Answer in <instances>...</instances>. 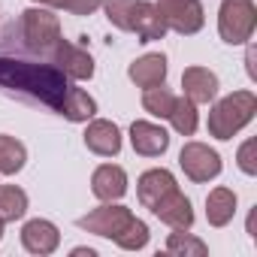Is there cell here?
Segmentation results:
<instances>
[{"label":"cell","mask_w":257,"mask_h":257,"mask_svg":"<svg viewBox=\"0 0 257 257\" xmlns=\"http://www.w3.org/2000/svg\"><path fill=\"white\" fill-rule=\"evenodd\" d=\"M179 185H176V176L170 173V170H149V173H143L140 176V182H137V197H140V203L146 206V209H152L158 200H164L170 191H176Z\"/></svg>","instance_id":"obj_16"},{"label":"cell","mask_w":257,"mask_h":257,"mask_svg":"<svg viewBox=\"0 0 257 257\" xmlns=\"http://www.w3.org/2000/svg\"><path fill=\"white\" fill-rule=\"evenodd\" d=\"M28 212V194L16 185H0V218L7 221H19Z\"/></svg>","instance_id":"obj_22"},{"label":"cell","mask_w":257,"mask_h":257,"mask_svg":"<svg viewBox=\"0 0 257 257\" xmlns=\"http://www.w3.org/2000/svg\"><path fill=\"white\" fill-rule=\"evenodd\" d=\"M236 164L245 176H257V140H245L239 146V155H236Z\"/></svg>","instance_id":"obj_28"},{"label":"cell","mask_w":257,"mask_h":257,"mask_svg":"<svg viewBox=\"0 0 257 257\" xmlns=\"http://www.w3.org/2000/svg\"><path fill=\"white\" fill-rule=\"evenodd\" d=\"M127 76H131V82H134V85H140V88L164 85V82H167V58H164L161 52L143 55L140 61H134V64H131Z\"/></svg>","instance_id":"obj_17"},{"label":"cell","mask_w":257,"mask_h":257,"mask_svg":"<svg viewBox=\"0 0 257 257\" xmlns=\"http://www.w3.org/2000/svg\"><path fill=\"white\" fill-rule=\"evenodd\" d=\"M257 25V7L251 0H224L218 10V34L230 46H242L251 40Z\"/></svg>","instance_id":"obj_3"},{"label":"cell","mask_w":257,"mask_h":257,"mask_svg":"<svg viewBox=\"0 0 257 257\" xmlns=\"http://www.w3.org/2000/svg\"><path fill=\"white\" fill-rule=\"evenodd\" d=\"M179 164L191 182H209V179L221 176V155L215 149H209L206 143H185Z\"/></svg>","instance_id":"obj_7"},{"label":"cell","mask_w":257,"mask_h":257,"mask_svg":"<svg viewBox=\"0 0 257 257\" xmlns=\"http://www.w3.org/2000/svg\"><path fill=\"white\" fill-rule=\"evenodd\" d=\"M173 103H176V94L164 85H155V88H146L143 94V109L155 118H170L173 112Z\"/></svg>","instance_id":"obj_23"},{"label":"cell","mask_w":257,"mask_h":257,"mask_svg":"<svg viewBox=\"0 0 257 257\" xmlns=\"http://www.w3.org/2000/svg\"><path fill=\"white\" fill-rule=\"evenodd\" d=\"M152 212L164 221V224H170L173 230H191V224H194V209H191V200L176 188V191H170L164 200H158L155 206H152Z\"/></svg>","instance_id":"obj_11"},{"label":"cell","mask_w":257,"mask_h":257,"mask_svg":"<svg viewBox=\"0 0 257 257\" xmlns=\"http://www.w3.org/2000/svg\"><path fill=\"white\" fill-rule=\"evenodd\" d=\"M115 242H118L124 251H140V248H146V245H149V224L134 215V221L124 227V233H121Z\"/></svg>","instance_id":"obj_25"},{"label":"cell","mask_w":257,"mask_h":257,"mask_svg":"<svg viewBox=\"0 0 257 257\" xmlns=\"http://www.w3.org/2000/svg\"><path fill=\"white\" fill-rule=\"evenodd\" d=\"M40 7H55V10H67L73 16H91L103 7V0H34Z\"/></svg>","instance_id":"obj_26"},{"label":"cell","mask_w":257,"mask_h":257,"mask_svg":"<svg viewBox=\"0 0 257 257\" xmlns=\"http://www.w3.org/2000/svg\"><path fill=\"white\" fill-rule=\"evenodd\" d=\"M91 191H94L97 200L115 203V200H121L127 194V173L121 167H115V164H103L91 176Z\"/></svg>","instance_id":"obj_14"},{"label":"cell","mask_w":257,"mask_h":257,"mask_svg":"<svg viewBox=\"0 0 257 257\" xmlns=\"http://www.w3.org/2000/svg\"><path fill=\"white\" fill-rule=\"evenodd\" d=\"M137 0H103V10H106V19L112 28L118 31H127V16H131V7Z\"/></svg>","instance_id":"obj_27"},{"label":"cell","mask_w":257,"mask_h":257,"mask_svg":"<svg viewBox=\"0 0 257 257\" xmlns=\"http://www.w3.org/2000/svg\"><path fill=\"white\" fill-rule=\"evenodd\" d=\"M85 146H88V152H94L100 158H115L121 152V131H118V124L94 118L88 124V131H85Z\"/></svg>","instance_id":"obj_13"},{"label":"cell","mask_w":257,"mask_h":257,"mask_svg":"<svg viewBox=\"0 0 257 257\" xmlns=\"http://www.w3.org/2000/svg\"><path fill=\"white\" fill-rule=\"evenodd\" d=\"M58 112L67 118V121H91L94 115H97V100L88 94V91H82V88H67V94H64V100H61V106H58Z\"/></svg>","instance_id":"obj_18"},{"label":"cell","mask_w":257,"mask_h":257,"mask_svg":"<svg viewBox=\"0 0 257 257\" xmlns=\"http://www.w3.org/2000/svg\"><path fill=\"white\" fill-rule=\"evenodd\" d=\"M257 97L254 91H233L224 100H218L209 112V134L215 140H233L242 127L254 118Z\"/></svg>","instance_id":"obj_2"},{"label":"cell","mask_w":257,"mask_h":257,"mask_svg":"<svg viewBox=\"0 0 257 257\" xmlns=\"http://www.w3.org/2000/svg\"><path fill=\"white\" fill-rule=\"evenodd\" d=\"M134 221V212L127 209V206H115V203H106L88 215L79 218V227L85 233H94V236H103V239H118L124 233V227Z\"/></svg>","instance_id":"obj_6"},{"label":"cell","mask_w":257,"mask_h":257,"mask_svg":"<svg viewBox=\"0 0 257 257\" xmlns=\"http://www.w3.org/2000/svg\"><path fill=\"white\" fill-rule=\"evenodd\" d=\"M131 146L143 158H161L170 149V134L161 124L152 121H134L131 124Z\"/></svg>","instance_id":"obj_10"},{"label":"cell","mask_w":257,"mask_h":257,"mask_svg":"<svg viewBox=\"0 0 257 257\" xmlns=\"http://www.w3.org/2000/svg\"><path fill=\"white\" fill-rule=\"evenodd\" d=\"M158 13L167 31H176L182 37H191L206 25V13L200 0H158Z\"/></svg>","instance_id":"obj_5"},{"label":"cell","mask_w":257,"mask_h":257,"mask_svg":"<svg viewBox=\"0 0 257 257\" xmlns=\"http://www.w3.org/2000/svg\"><path fill=\"white\" fill-rule=\"evenodd\" d=\"M167 251H170V254H182V257H206V254H209L206 242L197 239L194 233H185V230H173V233H170Z\"/></svg>","instance_id":"obj_24"},{"label":"cell","mask_w":257,"mask_h":257,"mask_svg":"<svg viewBox=\"0 0 257 257\" xmlns=\"http://www.w3.org/2000/svg\"><path fill=\"white\" fill-rule=\"evenodd\" d=\"M22 245H25L31 254L46 257V254H52V251L61 245V230H58L52 221H46V218H34V221H28V224L22 227Z\"/></svg>","instance_id":"obj_12"},{"label":"cell","mask_w":257,"mask_h":257,"mask_svg":"<svg viewBox=\"0 0 257 257\" xmlns=\"http://www.w3.org/2000/svg\"><path fill=\"white\" fill-rule=\"evenodd\" d=\"M28 161V149L16 140L0 134V176H16Z\"/></svg>","instance_id":"obj_21"},{"label":"cell","mask_w":257,"mask_h":257,"mask_svg":"<svg viewBox=\"0 0 257 257\" xmlns=\"http://www.w3.org/2000/svg\"><path fill=\"white\" fill-rule=\"evenodd\" d=\"M52 64L67 76V79H76V82H85L94 76V58L82 49V46H73L67 40H58L52 46Z\"/></svg>","instance_id":"obj_8"},{"label":"cell","mask_w":257,"mask_h":257,"mask_svg":"<svg viewBox=\"0 0 257 257\" xmlns=\"http://www.w3.org/2000/svg\"><path fill=\"white\" fill-rule=\"evenodd\" d=\"M22 37H25V46L31 52L49 55L52 46L61 40V22L55 13H49L43 7H31L22 13Z\"/></svg>","instance_id":"obj_4"},{"label":"cell","mask_w":257,"mask_h":257,"mask_svg":"<svg viewBox=\"0 0 257 257\" xmlns=\"http://www.w3.org/2000/svg\"><path fill=\"white\" fill-rule=\"evenodd\" d=\"M0 239H4V218H0Z\"/></svg>","instance_id":"obj_31"},{"label":"cell","mask_w":257,"mask_h":257,"mask_svg":"<svg viewBox=\"0 0 257 257\" xmlns=\"http://www.w3.org/2000/svg\"><path fill=\"white\" fill-rule=\"evenodd\" d=\"M182 88H185V97L194 100L197 106L212 103L218 97V76L209 67H188L182 73Z\"/></svg>","instance_id":"obj_15"},{"label":"cell","mask_w":257,"mask_h":257,"mask_svg":"<svg viewBox=\"0 0 257 257\" xmlns=\"http://www.w3.org/2000/svg\"><path fill=\"white\" fill-rule=\"evenodd\" d=\"M248 76L257 79V70H254V49H251V46H248Z\"/></svg>","instance_id":"obj_29"},{"label":"cell","mask_w":257,"mask_h":257,"mask_svg":"<svg viewBox=\"0 0 257 257\" xmlns=\"http://www.w3.org/2000/svg\"><path fill=\"white\" fill-rule=\"evenodd\" d=\"M0 88L28 94L52 109L61 106L70 82L55 64H34L22 58H0Z\"/></svg>","instance_id":"obj_1"},{"label":"cell","mask_w":257,"mask_h":257,"mask_svg":"<svg viewBox=\"0 0 257 257\" xmlns=\"http://www.w3.org/2000/svg\"><path fill=\"white\" fill-rule=\"evenodd\" d=\"M236 215V194L230 188H215L206 197V218L212 227H227Z\"/></svg>","instance_id":"obj_19"},{"label":"cell","mask_w":257,"mask_h":257,"mask_svg":"<svg viewBox=\"0 0 257 257\" xmlns=\"http://www.w3.org/2000/svg\"><path fill=\"white\" fill-rule=\"evenodd\" d=\"M76 257H94V248H73Z\"/></svg>","instance_id":"obj_30"},{"label":"cell","mask_w":257,"mask_h":257,"mask_svg":"<svg viewBox=\"0 0 257 257\" xmlns=\"http://www.w3.org/2000/svg\"><path fill=\"white\" fill-rule=\"evenodd\" d=\"M170 124H173V131H176V134H182V137H194L197 124H200L197 103L188 100V97H176L173 112H170Z\"/></svg>","instance_id":"obj_20"},{"label":"cell","mask_w":257,"mask_h":257,"mask_svg":"<svg viewBox=\"0 0 257 257\" xmlns=\"http://www.w3.org/2000/svg\"><path fill=\"white\" fill-rule=\"evenodd\" d=\"M127 31L137 34L140 43H155V40H164L167 25H164V19H161L155 4L137 0V4L131 7V16H127Z\"/></svg>","instance_id":"obj_9"}]
</instances>
